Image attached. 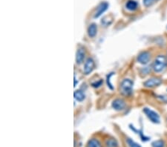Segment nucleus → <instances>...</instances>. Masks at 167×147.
Wrapping results in <instances>:
<instances>
[{
	"mask_svg": "<svg viewBox=\"0 0 167 147\" xmlns=\"http://www.w3.org/2000/svg\"><path fill=\"white\" fill-rule=\"evenodd\" d=\"M167 66V58L164 55H158L154 59L152 64V68L156 73H160L163 72Z\"/></svg>",
	"mask_w": 167,
	"mask_h": 147,
	"instance_id": "obj_1",
	"label": "nucleus"
},
{
	"mask_svg": "<svg viewBox=\"0 0 167 147\" xmlns=\"http://www.w3.org/2000/svg\"><path fill=\"white\" fill-rule=\"evenodd\" d=\"M133 81L130 79H124L120 83V90L122 95L125 96H129L132 93L133 90Z\"/></svg>",
	"mask_w": 167,
	"mask_h": 147,
	"instance_id": "obj_2",
	"label": "nucleus"
},
{
	"mask_svg": "<svg viewBox=\"0 0 167 147\" xmlns=\"http://www.w3.org/2000/svg\"><path fill=\"white\" fill-rule=\"evenodd\" d=\"M143 111L152 123H157H157H160V122H161V118H160V115L156 111H154L152 109L147 107L143 108Z\"/></svg>",
	"mask_w": 167,
	"mask_h": 147,
	"instance_id": "obj_3",
	"label": "nucleus"
},
{
	"mask_svg": "<svg viewBox=\"0 0 167 147\" xmlns=\"http://www.w3.org/2000/svg\"><path fill=\"white\" fill-rule=\"evenodd\" d=\"M162 83V79L159 77H152L143 83V86L146 88H155Z\"/></svg>",
	"mask_w": 167,
	"mask_h": 147,
	"instance_id": "obj_4",
	"label": "nucleus"
},
{
	"mask_svg": "<svg viewBox=\"0 0 167 147\" xmlns=\"http://www.w3.org/2000/svg\"><path fill=\"white\" fill-rule=\"evenodd\" d=\"M150 59L151 54L149 51H143V52L140 53L137 58L138 63L143 65H146L150 61Z\"/></svg>",
	"mask_w": 167,
	"mask_h": 147,
	"instance_id": "obj_5",
	"label": "nucleus"
},
{
	"mask_svg": "<svg viewBox=\"0 0 167 147\" xmlns=\"http://www.w3.org/2000/svg\"><path fill=\"white\" fill-rule=\"evenodd\" d=\"M108 6H109V5H108V3L106 2H101L100 4L98 5V7H97V10H96L94 17L96 19L100 17V16L102 15L103 14H104V12L108 9Z\"/></svg>",
	"mask_w": 167,
	"mask_h": 147,
	"instance_id": "obj_6",
	"label": "nucleus"
},
{
	"mask_svg": "<svg viewBox=\"0 0 167 147\" xmlns=\"http://www.w3.org/2000/svg\"><path fill=\"white\" fill-rule=\"evenodd\" d=\"M95 68V62L91 58H88L86 60L84 65V73L86 75L89 74Z\"/></svg>",
	"mask_w": 167,
	"mask_h": 147,
	"instance_id": "obj_7",
	"label": "nucleus"
},
{
	"mask_svg": "<svg viewBox=\"0 0 167 147\" xmlns=\"http://www.w3.org/2000/svg\"><path fill=\"white\" fill-rule=\"evenodd\" d=\"M112 107L117 111H121L126 107V103L122 99H116L112 102Z\"/></svg>",
	"mask_w": 167,
	"mask_h": 147,
	"instance_id": "obj_8",
	"label": "nucleus"
},
{
	"mask_svg": "<svg viewBox=\"0 0 167 147\" xmlns=\"http://www.w3.org/2000/svg\"><path fill=\"white\" fill-rule=\"evenodd\" d=\"M85 55L86 53L83 48H79L76 54V62L77 64H81L85 59Z\"/></svg>",
	"mask_w": 167,
	"mask_h": 147,
	"instance_id": "obj_9",
	"label": "nucleus"
},
{
	"mask_svg": "<svg viewBox=\"0 0 167 147\" xmlns=\"http://www.w3.org/2000/svg\"><path fill=\"white\" fill-rule=\"evenodd\" d=\"M126 8L127 10L130 11H134L136 10L138 8V3L134 0H129L126 4Z\"/></svg>",
	"mask_w": 167,
	"mask_h": 147,
	"instance_id": "obj_10",
	"label": "nucleus"
},
{
	"mask_svg": "<svg viewBox=\"0 0 167 147\" xmlns=\"http://www.w3.org/2000/svg\"><path fill=\"white\" fill-rule=\"evenodd\" d=\"M97 32V25L95 23H92L89 25V27L88 28V34L91 38H93L96 36Z\"/></svg>",
	"mask_w": 167,
	"mask_h": 147,
	"instance_id": "obj_11",
	"label": "nucleus"
},
{
	"mask_svg": "<svg viewBox=\"0 0 167 147\" xmlns=\"http://www.w3.org/2000/svg\"><path fill=\"white\" fill-rule=\"evenodd\" d=\"M74 98L77 100V101L81 102L83 100H84L85 99V95L83 91H80V90H77V91H74Z\"/></svg>",
	"mask_w": 167,
	"mask_h": 147,
	"instance_id": "obj_12",
	"label": "nucleus"
},
{
	"mask_svg": "<svg viewBox=\"0 0 167 147\" xmlns=\"http://www.w3.org/2000/svg\"><path fill=\"white\" fill-rule=\"evenodd\" d=\"M87 147H101V144L98 140L93 138V139H91L88 141Z\"/></svg>",
	"mask_w": 167,
	"mask_h": 147,
	"instance_id": "obj_13",
	"label": "nucleus"
},
{
	"mask_svg": "<svg viewBox=\"0 0 167 147\" xmlns=\"http://www.w3.org/2000/svg\"><path fill=\"white\" fill-rule=\"evenodd\" d=\"M152 147H165V143L162 140H158V141H154L152 143Z\"/></svg>",
	"mask_w": 167,
	"mask_h": 147,
	"instance_id": "obj_14",
	"label": "nucleus"
},
{
	"mask_svg": "<svg viewBox=\"0 0 167 147\" xmlns=\"http://www.w3.org/2000/svg\"><path fill=\"white\" fill-rule=\"evenodd\" d=\"M106 145L108 147H116L118 146V143L115 139H108L106 141Z\"/></svg>",
	"mask_w": 167,
	"mask_h": 147,
	"instance_id": "obj_15",
	"label": "nucleus"
},
{
	"mask_svg": "<svg viewBox=\"0 0 167 147\" xmlns=\"http://www.w3.org/2000/svg\"><path fill=\"white\" fill-rule=\"evenodd\" d=\"M127 143L129 145V147H141L139 144L133 141L132 140L130 139V138H128L127 139Z\"/></svg>",
	"mask_w": 167,
	"mask_h": 147,
	"instance_id": "obj_16",
	"label": "nucleus"
},
{
	"mask_svg": "<svg viewBox=\"0 0 167 147\" xmlns=\"http://www.w3.org/2000/svg\"><path fill=\"white\" fill-rule=\"evenodd\" d=\"M154 1H155V0H143V5H144V6L149 7L153 4Z\"/></svg>",
	"mask_w": 167,
	"mask_h": 147,
	"instance_id": "obj_17",
	"label": "nucleus"
},
{
	"mask_svg": "<svg viewBox=\"0 0 167 147\" xmlns=\"http://www.w3.org/2000/svg\"><path fill=\"white\" fill-rule=\"evenodd\" d=\"M102 83H103V81L100 79V80H99L98 82H95V83H92V86H93L94 87H99V86H101V85H102Z\"/></svg>",
	"mask_w": 167,
	"mask_h": 147,
	"instance_id": "obj_18",
	"label": "nucleus"
},
{
	"mask_svg": "<svg viewBox=\"0 0 167 147\" xmlns=\"http://www.w3.org/2000/svg\"><path fill=\"white\" fill-rule=\"evenodd\" d=\"M156 1H157V0H156Z\"/></svg>",
	"mask_w": 167,
	"mask_h": 147,
	"instance_id": "obj_19",
	"label": "nucleus"
},
{
	"mask_svg": "<svg viewBox=\"0 0 167 147\" xmlns=\"http://www.w3.org/2000/svg\"><path fill=\"white\" fill-rule=\"evenodd\" d=\"M166 58H167V56H166Z\"/></svg>",
	"mask_w": 167,
	"mask_h": 147,
	"instance_id": "obj_20",
	"label": "nucleus"
},
{
	"mask_svg": "<svg viewBox=\"0 0 167 147\" xmlns=\"http://www.w3.org/2000/svg\"><path fill=\"white\" fill-rule=\"evenodd\" d=\"M166 28H167V27H166Z\"/></svg>",
	"mask_w": 167,
	"mask_h": 147,
	"instance_id": "obj_21",
	"label": "nucleus"
}]
</instances>
